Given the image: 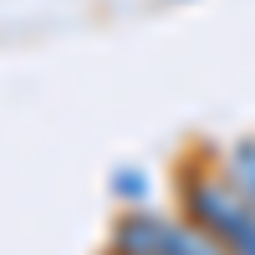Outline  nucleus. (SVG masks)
<instances>
[{
	"instance_id": "f257e3e1",
	"label": "nucleus",
	"mask_w": 255,
	"mask_h": 255,
	"mask_svg": "<svg viewBox=\"0 0 255 255\" xmlns=\"http://www.w3.org/2000/svg\"><path fill=\"white\" fill-rule=\"evenodd\" d=\"M179 194H184V220L194 230H204L225 255H255V209L220 174L189 168Z\"/></svg>"
},
{
	"instance_id": "f03ea898",
	"label": "nucleus",
	"mask_w": 255,
	"mask_h": 255,
	"mask_svg": "<svg viewBox=\"0 0 255 255\" xmlns=\"http://www.w3.org/2000/svg\"><path fill=\"white\" fill-rule=\"evenodd\" d=\"M220 179L255 209V138H235L220 153Z\"/></svg>"
},
{
	"instance_id": "7ed1b4c3",
	"label": "nucleus",
	"mask_w": 255,
	"mask_h": 255,
	"mask_svg": "<svg viewBox=\"0 0 255 255\" xmlns=\"http://www.w3.org/2000/svg\"><path fill=\"white\" fill-rule=\"evenodd\" d=\"M108 189H113V199H123L128 209H143V199L153 194V184H148L143 168H113V174H108Z\"/></svg>"
}]
</instances>
